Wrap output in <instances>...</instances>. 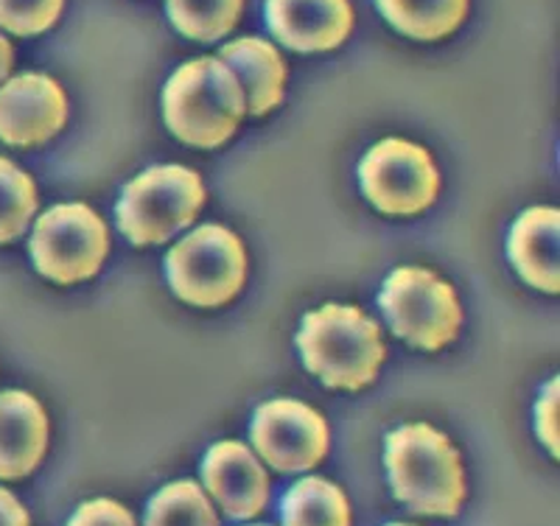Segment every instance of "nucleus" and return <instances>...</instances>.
<instances>
[{"mask_svg":"<svg viewBox=\"0 0 560 526\" xmlns=\"http://www.w3.org/2000/svg\"><path fill=\"white\" fill-rule=\"evenodd\" d=\"M37 185L12 160L0 157V244L26 233L37 213Z\"/></svg>","mask_w":560,"mask_h":526,"instance_id":"20","label":"nucleus"},{"mask_svg":"<svg viewBox=\"0 0 560 526\" xmlns=\"http://www.w3.org/2000/svg\"><path fill=\"white\" fill-rule=\"evenodd\" d=\"M389 526H409V524H389Z\"/></svg>","mask_w":560,"mask_h":526,"instance_id":"26","label":"nucleus"},{"mask_svg":"<svg viewBox=\"0 0 560 526\" xmlns=\"http://www.w3.org/2000/svg\"><path fill=\"white\" fill-rule=\"evenodd\" d=\"M205 204V185L185 165H154L124 188L115 217L135 247L166 244L191 227Z\"/></svg>","mask_w":560,"mask_h":526,"instance_id":"4","label":"nucleus"},{"mask_svg":"<svg viewBox=\"0 0 560 526\" xmlns=\"http://www.w3.org/2000/svg\"><path fill=\"white\" fill-rule=\"evenodd\" d=\"M143 526H219V518L197 482H174L152 495Z\"/></svg>","mask_w":560,"mask_h":526,"instance_id":"19","label":"nucleus"},{"mask_svg":"<svg viewBox=\"0 0 560 526\" xmlns=\"http://www.w3.org/2000/svg\"><path fill=\"white\" fill-rule=\"evenodd\" d=\"M395 499L418 515L454 518L465 501V474L459 451L429 423L395 429L384 451Z\"/></svg>","mask_w":560,"mask_h":526,"instance_id":"1","label":"nucleus"},{"mask_svg":"<svg viewBox=\"0 0 560 526\" xmlns=\"http://www.w3.org/2000/svg\"><path fill=\"white\" fill-rule=\"evenodd\" d=\"M249 437L258 457L280 474H303L317 468L331 445V432L323 414L292 398L258 406Z\"/></svg>","mask_w":560,"mask_h":526,"instance_id":"9","label":"nucleus"},{"mask_svg":"<svg viewBox=\"0 0 560 526\" xmlns=\"http://www.w3.org/2000/svg\"><path fill=\"white\" fill-rule=\"evenodd\" d=\"M12 65H14V51H12V43H9L3 34H0V82L12 73Z\"/></svg>","mask_w":560,"mask_h":526,"instance_id":"25","label":"nucleus"},{"mask_svg":"<svg viewBox=\"0 0 560 526\" xmlns=\"http://www.w3.org/2000/svg\"><path fill=\"white\" fill-rule=\"evenodd\" d=\"M219 59L233 70V77L242 84L249 115H267L280 107L283 84H287V62L275 45L258 37H242L224 45Z\"/></svg>","mask_w":560,"mask_h":526,"instance_id":"15","label":"nucleus"},{"mask_svg":"<svg viewBox=\"0 0 560 526\" xmlns=\"http://www.w3.org/2000/svg\"><path fill=\"white\" fill-rule=\"evenodd\" d=\"M0 526H32L26 507L3 488H0Z\"/></svg>","mask_w":560,"mask_h":526,"instance_id":"24","label":"nucleus"},{"mask_svg":"<svg viewBox=\"0 0 560 526\" xmlns=\"http://www.w3.org/2000/svg\"><path fill=\"white\" fill-rule=\"evenodd\" d=\"M247 104L238 79L222 59L202 57L168 79L163 90V115L183 143L219 149L236 135Z\"/></svg>","mask_w":560,"mask_h":526,"instance_id":"3","label":"nucleus"},{"mask_svg":"<svg viewBox=\"0 0 560 526\" xmlns=\"http://www.w3.org/2000/svg\"><path fill=\"white\" fill-rule=\"evenodd\" d=\"M68 121L65 90L45 73H23L0 87V140L9 147H39Z\"/></svg>","mask_w":560,"mask_h":526,"instance_id":"10","label":"nucleus"},{"mask_svg":"<svg viewBox=\"0 0 560 526\" xmlns=\"http://www.w3.org/2000/svg\"><path fill=\"white\" fill-rule=\"evenodd\" d=\"M560 213L555 208H529L516 219L508 238L510 264L529 285L558 294L560 289Z\"/></svg>","mask_w":560,"mask_h":526,"instance_id":"14","label":"nucleus"},{"mask_svg":"<svg viewBox=\"0 0 560 526\" xmlns=\"http://www.w3.org/2000/svg\"><path fill=\"white\" fill-rule=\"evenodd\" d=\"M303 364L325 387L359 393L387 359L382 330L357 305L328 303L303 317L298 334Z\"/></svg>","mask_w":560,"mask_h":526,"instance_id":"2","label":"nucleus"},{"mask_svg":"<svg viewBox=\"0 0 560 526\" xmlns=\"http://www.w3.org/2000/svg\"><path fill=\"white\" fill-rule=\"evenodd\" d=\"M378 305L395 337L427 353H438L452 344L463 328V308L454 285L429 269H395L384 280Z\"/></svg>","mask_w":560,"mask_h":526,"instance_id":"6","label":"nucleus"},{"mask_svg":"<svg viewBox=\"0 0 560 526\" xmlns=\"http://www.w3.org/2000/svg\"><path fill=\"white\" fill-rule=\"evenodd\" d=\"M242 9L244 0H166L174 28L199 43L228 37L242 20Z\"/></svg>","mask_w":560,"mask_h":526,"instance_id":"18","label":"nucleus"},{"mask_svg":"<svg viewBox=\"0 0 560 526\" xmlns=\"http://www.w3.org/2000/svg\"><path fill=\"white\" fill-rule=\"evenodd\" d=\"M283 526H350L348 495L328 479L308 476L280 501Z\"/></svg>","mask_w":560,"mask_h":526,"instance_id":"17","label":"nucleus"},{"mask_svg":"<svg viewBox=\"0 0 560 526\" xmlns=\"http://www.w3.org/2000/svg\"><path fill=\"white\" fill-rule=\"evenodd\" d=\"M202 482L228 518L249 521L269 501V476L244 443L222 440L205 454Z\"/></svg>","mask_w":560,"mask_h":526,"instance_id":"11","label":"nucleus"},{"mask_svg":"<svg viewBox=\"0 0 560 526\" xmlns=\"http://www.w3.org/2000/svg\"><path fill=\"white\" fill-rule=\"evenodd\" d=\"M269 32L300 54L334 51L353 28L348 0H267Z\"/></svg>","mask_w":560,"mask_h":526,"instance_id":"12","label":"nucleus"},{"mask_svg":"<svg viewBox=\"0 0 560 526\" xmlns=\"http://www.w3.org/2000/svg\"><path fill=\"white\" fill-rule=\"evenodd\" d=\"M364 197L387 217H415L432 208L440 194V174L432 154L409 140L376 143L359 165Z\"/></svg>","mask_w":560,"mask_h":526,"instance_id":"8","label":"nucleus"},{"mask_svg":"<svg viewBox=\"0 0 560 526\" xmlns=\"http://www.w3.org/2000/svg\"><path fill=\"white\" fill-rule=\"evenodd\" d=\"M535 429L541 443L552 451V457H560V437H558V378L544 389V395L535 404Z\"/></svg>","mask_w":560,"mask_h":526,"instance_id":"23","label":"nucleus"},{"mask_svg":"<svg viewBox=\"0 0 560 526\" xmlns=\"http://www.w3.org/2000/svg\"><path fill=\"white\" fill-rule=\"evenodd\" d=\"M68 526H135V518L118 501L93 499L73 513Z\"/></svg>","mask_w":560,"mask_h":526,"instance_id":"22","label":"nucleus"},{"mask_svg":"<svg viewBox=\"0 0 560 526\" xmlns=\"http://www.w3.org/2000/svg\"><path fill=\"white\" fill-rule=\"evenodd\" d=\"M28 249L43 278L59 285L82 283L98 274L107 258V224L88 204H57L37 219Z\"/></svg>","mask_w":560,"mask_h":526,"instance_id":"7","label":"nucleus"},{"mask_svg":"<svg viewBox=\"0 0 560 526\" xmlns=\"http://www.w3.org/2000/svg\"><path fill=\"white\" fill-rule=\"evenodd\" d=\"M48 448V414L20 389L0 395V479L34 474Z\"/></svg>","mask_w":560,"mask_h":526,"instance_id":"13","label":"nucleus"},{"mask_svg":"<svg viewBox=\"0 0 560 526\" xmlns=\"http://www.w3.org/2000/svg\"><path fill=\"white\" fill-rule=\"evenodd\" d=\"M376 3L395 32L423 43L454 34L468 14V0H376Z\"/></svg>","mask_w":560,"mask_h":526,"instance_id":"16","label":"nucleus"},{"mask_svg":"<svg viewBox=\"0 0 560 526\" xmlns=\"http://www.w3.org/2000/svg\"><path fill=\"white\" fill-rule=\"evenodd\" d=\"M166 278L174 294L197 308H219L242 292L247 253L236 233L205 224L174 244L166 255Z\"/></svg>","mask_w":560,"mask_h":526,"instance_id":"5","label":"nucleus"},{"mask_svg":"<svg viewBox=\"0 0 560 526\" xmlns=\"http://www.w3.org/2000/svg\"><path fill=\"white\" fill-rule=\"evenodd\" d=\"M65 0H0V28L34 37L54 26L62 14Z\"/></svg>","mask_w":560,"mask_h":526,"instance_id":"21","label":"nucleus"}]
</instances>
